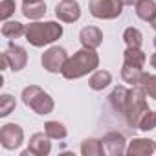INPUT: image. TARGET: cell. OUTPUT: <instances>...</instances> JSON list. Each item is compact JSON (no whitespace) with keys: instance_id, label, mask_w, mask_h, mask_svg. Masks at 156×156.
Segmentation results:
<instances>
[{"instance_id":"6da1fadb","label":"cell","mask_w":156,"mask_h":156,"mask_svg":"<svg viewBox=\"0 0 156 156\" xmlns=\"http://www.w3.org/2000/svg\"><path fill=\"white\" fill-rule=\"evenodd\" d=\"M98 66H99V55L96 53V50L83 48L75 51L72 57H68L61 73L64 79H79V77L88 75L90 72H96Z\"/></svg>"},{"instance_id":"7a4b0ae2","label":"cell","mask_w":156,"mask_h":156,"mask_svg":"<svg viewBox=\"0 0 156 156\" xmlns=\"http://www.w3.org/2000/svg\"><path fill=\"white\" fill-rule=\"evenodd\" d=\"M61 35H62V26L53 20H48V22L33 20L31 24L26 26V41L35 48L51 44L57 39H61Z\"/></svg>"},{"instance_id":"3957f363","label":"cell","mask_w":156,"mask_h":156,"mask_svg":"<svg viewBox=\"0 0 156 156\" xmlns=\"http://www.w3.org/2000/svg\"><path fill=\"white\" fill-rule=\"evenodd\" d=\"M145 90L141 85H136L129 90V98H127V107H125V121L130 129H138L141 116L149 110L147 105V98H145Z\"/></svg>"},{"instance_id":"277c9868","label":"cell","mask_w":156,"mask_h":156,"mask_svg":"<svg viewBox=\"0 0 156 156\" xmlns=\"http://www.w3.org/2000/svg\"><path fill=\"white\" fill-rule=\"evenodd\" d=\"M22 101H24V105L28 108H31L39 116L51 114L53 107H55L53 98L48 92H44L41 87H37V85H30V87H26L22 90Z\"/></svg>"},{"instance_id":"5b68a950","label":"cell","mask_w":156,"mask_h":156,"mask_svg":"<svg viewBox=\"0 0 156 156\" xmlns=\"http://www.w3.org/2000/svg\"><path fill=\"white\" fill-rule=\"evenodd\" d=\"M88 9L92 17L99 20H112L121 15L123 4H121V0H90Z\"/></svg>"},{"instance_id":"8992f818","label":"cell","mask_w":156,"mask_h":156,"mask_svg":"<svg viewBox=\"0 0 156 156\" xmlns=\"http://www.w3.org/2000/svg\"><path fill=\"white\" fill-rule=\"evenodd\" d=\"M66 61H68V53H66V50L61 48V46H51V48H48V50L42 53V57H41L42 68H44L46 72H50V73H59V72H62Z\"/></svg>"},{"instance_id":"52a82bcc","label":"cell","mask_w":156,"mask_h":156,"mask_svg":"<svg viewBox=\"0 0 156 156\" xmlns=\"http://www.w3.org/2000/svg\"><path fill=\"white\" fill-rule=\"evenodd\" d=\"M24 143V130L17 123H6L0 129V145L8 151H15Z\"/></svg>"},{"instance_id":"ba28073f","label":"cell","mask_w":156,"mask_h":156,"mask_svg":"<svg viewBox=\"0 0 156 156\" xmlns=\"http://www.w3.org/2000/svg\"><path fill=\"white\" fill-rule=\"evenodd\" d=\"M103 149H105V154L108 156H121V154H127V140L121 132L118 130H110L107 132L103 138Z\"/></svg>"},{"instance_id":"9c48e42d","label":"cell","mask_w":156,"mask_h":156,"mask_svg":"<svg viewBox=\"0 0 156 156\" xmlns=\"http://www.w3.org/2000/svg\"><path fill=\"white\" fill-rule=\"evenodd\" d=\"M51 138L46 132H35L28 141V151L22 152V156L33 154V156H48L51 152Z\"/></svg>"},{"instance_id":"30bf717a","label":"cell","mask_w":156,"mask_h":156,"mask_svg":"<svg viewBox=\"0 0 156 156\" xmlns=\"http://www.w3.org/2000/svg\"><path fill=\"white\" fill-rule=\"evenodd\" d=\"M55 17L61 22H77L81 19V6L75 0H61L55 6Z\"/></svg>"},{"instance_id":"8fae6325","label":"cell","mask_w":156,"mask_h":156,"mask_svg":"<svg viewBox=\"0 0 156 156\" xmlns=\"http://www.w3.org/2000/svg\"><path fill=\"white\" fill-rule=\"evenodd\" d=\"M6 59H8V64H9V68L13 70V72H20L22 68H26V64H28V53H26V50L22 48V46H19V44H9L8 46V50L2 53Z\"/></svg>"},{"instance_id":"7c38bea8","label":"cell","mask_w":156,"mask_h":156,"mask_svg":"<svg viewBox=\"0 0 156 156\" xmlns=\"http://www.w3.org/2000/svg\"><path fill=\"white\" fill-rule=\"evenodd\" d=\"M156 151V141L149 138H134L127 145V154L129 156H151Z\"/></svg>"},{"instance_id":"4fadbf2b","label":"cell","mask_w":156,"mask_h":156,"mask_svg":"<svg viewBox=\"0 0 156 156\" xmlns=\"http://www.w3.org/2000/svg\"><path fill=\"white\" fill-rule=\"evenodd\" d=\"M79 41L83 44V48H90L96 50L103 44V31L96 26H85L79 31Z\"/></svg>"},{"instance_id":"5bb4252c","label":"cell","mask_w":156,"mask_h":156,"mask_svg":"<svg viewBox=\"0 0 156 156\" xmlns=\"http://www.w3.org/2000/svg\"><path fill=\"white\" fill-rule=\"evenodd\" d=\"M22 15L30 20H39L46 15L44 0H22Z\"/></svg>"},{"instance_id":"9a60e30c","label":"cell","mask_w":156,"mask_h":156,"mask_svg":"<svg viewBox=\"0 0 156 156\" xmlns=\"http://www.w3.org/2000/svg\"><path fill=\"white\" fill-rule=\"evenodd\" d=\"M147 72H143V68L140 66H134V64H129V62H123V68H121V79L132 87L136 85H141L143 79H145Z\"/></svg>"},{"instance_id":"2e32d148","label":"cell","mask_w":156,"mask_h":156,"mask_svg":"<svg viewBox=\"0 0 156 156\" xmlns=\"http://www.w3.org/2000/svg\"><path fill=\"white\" fill-rule=\"evenodd\" d=\"M127 98H129V90L125 87H116L112 90V94L108 96V101H110V107L114 108V112L118 114H125V107H127Z\"/></svg>"},{"instance_id":"e0dca14e","label":"cell","mask_w":156,"mask_h":156,"mask_svg":"<svg viewBox=\"0 0 156 156\" xmlns=\"http://www.w3.org/2000/svg\"><path fill=\"white\" fill-rule=\"evenodd\" d=\"M136 15L145 22H152L156 19V2L154 0H138L136 2Z\"/></svg>"},{"instance_id":"ac0fdd59","label":"cell","mask_w":156,"mask_h":156,"mask_svg":"<svg viewBox=\"0 0 156 156\" xmlns=\"http://www.w3.org/2000/svg\"><path fill=\"white\" fill-rule=\"evenodd\" d=\"M110 83H112V75H110V72H107V70H96V72L90 75V79H88V85H90L92 90H103V88H107Z\"/></svg>"},{"instance_id":"d6986e66","label":"cell","mask_w":156,"mask_h":156,"mask_svg":"<svg viewBox=\"0 0 156 156\" xmlns=\"http://www.w3.org/2000/svg\"><path fill=\"white\" fill-rule=\"evenodd\" d=\"M81 154L83 156H103L105 154L103 141L99 138H87L81 143Z\"/></svg>"},{"instance_id":"ffe728a7","label":"cell","mask_w":156,"mask_h":156,"mask_svg":"<svg viewBox=\"0 0 156 156\" xmlns=\"http://www.w3.org/2000/svg\"><path fill=\"white\" fill-rule=\"evenodd\" d=\"M2 35L6 39H19L26 35V26L19 20H4L2 24Z\"/></svg>"},{"instance_id":"44dd1931","label":"cell","mask_w":156,"mask_h":156,"mask_svg":"<svg viewBox=\"0 0 156 156\" xmlns=\"http://www.w3.org/2000/svg\"><path fill=\"white\" fill-rule=\"evenodd\" d=\"M145 61H147V57L141 51V48H127L125 53H123V62H129V64H134V66L143 68Z\"/></svg>"},{"instance_id":"7402d4cb","label":"cell","mask_w":156,"mask_h":156,"mask_svg":"<svg viewBox=\"0 0 156 156\" xmlns=\"http://www.w3.org/2000/svg\"><path fill=\"white\" fill-rule=\"evenodd\" d=\"M123 41L127 48H141L143 44V33L138 28H127L123 31Z\"/></svg>"},{"instance_id":"603a6c76","label":"cell","mask_w":156,"mask_h":156,"mask_svg":"<svg viewBox=\"0 0 156 156\" xmlns=\"http://www.w3.org/2000/svg\"><path fill=\"white\" fill-rule=\"evenodd\" d=\"M44 132L51 138V140H64L68 136V130L62 123L59 121H46L44 123Z\"/></svg>"},{"instance_id":"cb8c5ba5","label":"cell","mask_w":156,"mask_h":156,"mask_svg":"<svg viewBox=\"0 0 156 156\" xmlns=\"http://www.w3.org/2000/svg\"><path fill=\"white\" fill-rule=\"evenodd\" d=\"M15 105H17V101L11 94H2L0 96V118L9 116L15 110Z\"/></svg>"},{"instance_id":"d4e9b609","label":"cell","mask_w":156,"mask_h":156,"mask_svg":"<svg viewBox=\"0 0 156 156\" xmlns=\"http://www.w3.org/2000/svg\"><path fill=\"white\" fill-rule=\"evenodd\" d=\"M138 129H140V130H143V132L154 130V129H156V110H151V108H149V110L141 116Z\"/></svg>"},{"instance_id":"484cf974","label":"cell","mask_w":156,"mask_h":156,"mask_svg":"<svg viewBox=\"0 0 156 156\" xmlns=\"http://www.w3.org/2000/svg\"><path fill=\"white\" fill-rule=\"evenodd\" d=\"M141 87H143L145 94H147L151 99L156 101V75L147 73V75H145V79H143V83H141Z\"/></svg>"},{"instance_id":"4316f807","label":"cell","mask_w":156,"mask_h":156,"mask_svg":"<svg viewBox=\"0 0 156 156\" xmlns=\"http://www.w3.org/2000/svg\"><path fill=\"white\" fill-rule=\"evenodd\" d=\"M17 9V4H15V0H2L0 2V19L2 20H8Z\"/></svg>"},{"instance_id":"83f0119b","label":"cell","mask_w":156,"mask_h":156,"mask_svg":"<svg viewBox=\"0 0 156 156\" xmlns=\"http://www.w3.org/2000/svg\"><path fill=\"white\" fill-rule=\"evenodd\" d=\"M138 0H121V4L123 6H132V4H136Z\"/></svg>"},{"instance_id":"f1b7e54d","label":"cell","mask_w":156,"mask_h":156,"mask_svg":"<svg viewBox=\"0 0 156 156\" xmlns=\"http://www.w3.org/2000/svg\"><path fill=\"white\" fill-rule=\"evenodd\" d=\"M151 66L156 70V53H152V57H151Z\"/></svg>"},{"instance_id":"f546056e","label":"cell","mask_w":156,"mask_h":156,"mask_svg":"<svg viewBox=\"0 0 156 156\" xmlns=\"http://www.w3.org/2000/svg\"><path fill=\"white\" fill-rule=\"evenodd\" d=\"M151 26H152V28H154V30H156V19H154V20H152V22H151Z\"/></svg>"},{"instance_id":"4dcf8cb0","label":"cell","mask_w":156,"mask_h":156,"mask_svg":"<svg viewBox=\"0 0 156 156\" xmlns=\"http://www.w3.org/2000/svg\"><path fill=\"white\" fill-rule=\"evenodd\" d=\"M154 48H156V37H154Z\"/></svg>"}]
</instances>
